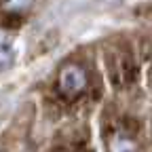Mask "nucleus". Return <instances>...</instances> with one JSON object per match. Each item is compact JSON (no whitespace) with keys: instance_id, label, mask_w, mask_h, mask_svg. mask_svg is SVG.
Returning <instances> with one entry per match:
<instances>
[{"instance_id":"nucleus-1","label":"nucleus","mask_w":152,"mask_h":152,"mask_svg":"<svg viewBox=\"0 0 152 152\" xmlns=\"http://www.w3.org/2000/svg\"><path fill=\"white\" fill-rule=\"evenodd\" d=\"M87 85V78H85V72L78 68V66H68L61 70V76H59V87L64 93L68 95H76L80 93Z\"/></svg>"},{"instance_id":"nucleus-2","label":"nucleus","mask_w":152,"mask_h":152,"mask_svg":"<svg viewBox=\"0 0 152 152\" xmlns=\"http://www.w3.org/2000/svg\"><path fill=\"white\" fill-rule=\"evenodd\" d=\"M13 66V51L9 47H0V70H7Z\"/></svg>"},{"instance_id":"nucleus-3","label":"nucleus","mask_w":152,"mask_h":152,"mask_svg":"<svg viewBox=\"0 0 152 152\" xmlns=\"http://www.w3.org/2000/svg\"><path fill=\"white\" fill-rule=\"evenodd\" d=\"M28 4H30V0H9L7 2L9 9H26Z\"/></svg>"},{"instance_id":"nucleus-4","label":"nucleus","mask_w":152,"mask_h":152,"mask_svg":"<svg viewBox=\"0 0 152 152\" xmlns=\"http://www.w3.org/2000/svg\"><path fill=\"white\" fill-rule=\"evenodd\" d=\"M0 47H9V36L0 30Z\"/></svg>"}]
</instances>
